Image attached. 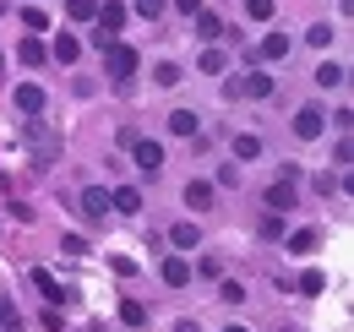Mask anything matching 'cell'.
<instances>
[{"instance_id":"26","label":"cell","mask_w":354,"mask_h":332,"mask_svg":"<svg viewBox=\"0 0 354 332\" xmlns=\"http://www.w3.org/2000/svg\"><path fill=\"white\" fill-rule=\"evenodd\" d=\"M120 322H126V327H142V322H147V311H142L136 299H120Z\"/></svg>"},{"instance_id":"39","label":"cell","mask_w":354,"mask_h":332,"mask_svg":"<svg viewBox=\"0 0 354 332\" xmlns=\"http://www.w3.org/2000/svg\"><path fill=\"white\" fill-rule=\"evenodd\" d=\"M0 71H6V55H0Z\"/></svg>"},{"instance_id":"1","label":"cell","mask_w":354,"mask_h":332,"mask_svg":"<svg viewBox=\"0 0 354 332\" xmlns=\"http://www.w3.org/2000/svg\"><path fill=\"white\" fill-rule=\"evenodd\" d=\"M104 60H109V77H115V82H131L136 66H142V60H136V49H131V44H120V39L104 49Z\"/></svg>"},{"instance_id":"38","label":"cell","mask_w":354,"mask_h":332,"mask_svg":"<svg viewBox=\"0 0 354 332\" xmlns=\"http://www.w3.org/2000/svg\"><path fill=\"white\" fill-rule=\"evenodd\" d=\"M223 332H251V327H240V322H234V327H223Z\"/></svg>"},{"instance_id":"8","label":"cell","mask_w":354,"mask_h":332,"mask_svg":"<svg viewBox=\"0 0 354 332\" xmlns=\"http://www.w3.org/2000/svg\"><path fill=\"white\" fill-rule=\"evenodd\" d=\"M267 208H272V212H289V208H295V174H283V180L267 185Z\"/></svg>"},{"instance_id":"17","label":"cell","mask_w":354,"mask_h":332,"mask_svg":"<svg viewBox=\"0 0 354 332\" xmlns=\"http://www.w3.org/2000/svg\"><path fill=\"white\" fill-rule=\"evenodd\" d=\"M316 246H322V234H316V229H295V234H289V250H295V256H310Z\"/></svg>"},{"instance_id":"25","label":"cell","mask_w":354,"mask_h":332,"mask_svg":"<svg viewBox=\"0 0 354 332\" xmlns=\"http://www.w3.org/2000/svg\"><path fill=\"white\" fill-rule=\"evenodd\" d=\"M272 11H278V0H245V17H251V22H267Z\"/></svg>"},{"instance_id":"32","label":"cell","mask_w":354,"mask_h":332,"mask_svg":"<svg viewBox=\"0 0 354 332\" xmlns=\"http://www.w3.org/2000/svg\"><path fill=\"white\" fill-rule=\"evenodd\" d=\"M60 250H66V256H88V240H82V234H66Z\"/></svg>"},{"instance_id":"22","label":"cell","mask_w":354,"mask_h":332,"mask_svg":"<svg viewBox=\"0 0 354 332\" xmlns=\"http://www.w3.org/2000/svg\"><path fill=\"white\" fill-rule=\"evenodd\" d=\"M327 289V273H322V267H306V273H300V294H322Z\"/></svg>"},{"instance_id":"3","label":"cell","mask_w":354,"mask_h":332,"mask_svg":"<svg viewBox=\"0 0 354 332\" xmlns=\"http://www.w3.org/2000/svg\"><path fill=\"white\" fill-rule=\"evenodd\" d=\"M131 164L142 169V174H153V180H158V169H164V147H158V142H142V136H136V142H131Z\"/></svg>"},{"instance_id":"14","label":"cell","mask_w":354,"mask_h":332,"mask_svg":"<svg viewBox=\"0 0 354 332\" xmlns=\"http://www.w3.org/2000/svg\"><path fill=\"white\" fill-rule=\"evenodd\" d=\"M257 55H262V60H289V39H283V33H267V39L257 44Z\"/></svg>"},{"instance_id":"2","label":"cell","mask_w":354,"mask_h":332,"mask_svg":"<svg viewBox=\"0 0 354 332\" xmlns=\"http://www.w3.org/2000/svg\"><path fill=\"white\" fill-rule=\"evenodd\" d=\"M267 93H272V77H267V71H245V77L229 82V98H267Z\"/></svg>"},{"instance_id":"10","label":"cell","mask_w":354,"mask_h":332,"mask_svg":"<svg viewBox=\"0 0 354 332\" xmlns=\"http://www.w3.org/2000/svg\"><path fill=\"white\" fill-rule=\"evenodd\" d=\"M158 273H164V284H169V289H185V284H191V261H185V256H169Z\"/></svg>"},{"instance_id":"31","label":"cell","mask_w":354,"mask_h":332,"mask_svg":"<svg viewBox=\"0 0 354 332\" xmlns=\"http://www.w3.org/2000/svg\"><path fill=\"white\" fill-rule=\"evenodd\" d=\"M136 17H147V22H158V17H164V0H136Z\"/></svg>"},{"instance_id":"24","label":"cell","mask_w":354,"mask_h":332,"mask_svg":"<svg viewBox=\"0 0 354 332\" xmlns=\"http://www.w3.org/2000/svg\"><path fill=\"white\" fill-rule=\"evenodd\" d=\"M196 33H202V39H223V22L213 11H196Z\"/></svg>"},{"instance_id":"13","label":"cell","mask_w":354,"mask_h":332,"mask_svg":"<svg viewBox=\"0 0 354 332\" xmlns=\"http://www.w3.org/2000/svg\"><path fill=\"white\" fill-rule=\"evenodd\" d=\"M104 212H109V191H104V185H88V191H82V218H104Z\"/></svg>"},{"instance_id":"28","label":"cell","mask_w":354,"mask_h":332,"mask_svg":"<svg viewBox=\"0 0 354 332\" xmlns=\"http://www.w3.org/2000/svg\"><path fill=\"white\" fill-rule=\"evenodd\" d=\"M22 28H28V33H44V28H49V17L39 11V6H28V11H22Z\"/></svg>"},{"instance_id":"21","label":"cell","mask_w":354,"mask_h":332,"mask_svg":"<svg viewBox=\"0 0 354 332\" xmlns=\"http://www.w3.org/2000/svg\"><path fill=\"white\" fill-rule=\"evenodd\" d=\"M153 82H158V87H180V82H185V71H180L175 60H164V66L153 71Z\"/></svg>"},{"instance_id":"20","label":"cell","mask_w":354,"mask_h":332,"mask_svg":"<svg viewBox=\"0 0 354 332\" xmlns=\"http://www.w3.org/2000/svg\"><path fill=\"white\" fill-rule=\"evenodd\" d=\"M169 240H175L180 250H196V240H202V234H196V223H175V229H169Z\"/></svg>"},{"instance_id":"34","label":"cell","mask_w":354,"mask_h":332,"mask_svg":"<svg viewBox=\"0 0 354 332\" xmlns=\"http://www.w3.org/2000/svg\"><path fill=\"white\" fill-rule=\"evenodd\" d=\"M202 71H207V77H213V71H223V55H218V49H207V55H202Z\"/></svg>"},{"instance_id":"36","label":"cell","mask_w":354,"mask_h":332,"mask_svg":"<svg viewBox=\"0 0 354 332\" xmlns=\"http://www.w3.org/2000/svg\"><path fill=\"white\" fill-rule=\"evenodd\" d=\"M175 11H180V17H196V11H202V0H175Z\"/></svg>"},{"instance_id":"11","label":"cell","mask_w":354,"mask_h":332,"mask_svg":"<svg viewBox=\"0 0 354 332\" xmlns=\"http://www.w3.org/2000/svg\"><path fill=\"white\" fill-rule=\"evenodd\" d=\"M229 147H234V164H251V158H262V136H251V131H245V136L234 131V142H229Z\"/></svg>"},{"instance_id":"15","label":"cell","mask_w":354,"mask_h":332,"mask_svg":"<svg viewBox=\"0 0 354 332\" xmlns=\"http://www.w3.org/2000/svg\"><path fill=\"white\" fill-rule=\"evenodd\" d=\"M169 131H175V136H196V131H202L196 109H175V115H169Z\"/></svg>"},{"instance_id":"23","label":"cell","mask_w":354,"mask_h":332,"mask_svg":"<svg viewBox=\"0 0 354 332\" xmlns=\"http://www.w3.org/2000/svg\"><path fill=\"white\" fill-rule=\"evenodd\" d=\"M0 327H6V332L22 327V311H17V299H6V294H0Z\"/></svg>"},{"instance_id":"7","label":"cell","mask_w":354,"mask_h":332,"mask_svg":"<svg viewBox=\"0 0 354 332\" xmlns=\"http://www.w3.org/2000/svg\"><path fill=\"white\" fill-rule=\"evenodd\" d=\"M11 104H17V115H39V109H44V87H39V82H22L17 93H11Z\"/></svg>"},{"instance_id":"29","label":"cell","mask_w":354,"mask_h":332,"mask_svg":"<svg viewBox=\"0 0 354 332\" xmlns=\"http://www.w3.org/2000/svg\"><path fill=\"white\" fill-rule=\"evenodd\" d=\"M66 11H71L77 22H93V11H98V0H66Z\"/></svg>"},{"instance_id":"6","label":"cell","mask_w":354,"mask_h":332,"mask_svg":"<svg viewBox=\"0 0 354 332\" xmlns=\"http://www.w3.org/2000/svg\"><path fill=\"white\" fill-rule=\"evenodd\" d=\"M28 278H33V289L44 294L49 305H66V299H71V289H66V284H55V278H49L44 267H33V273H28Z\"/></svg>"},{"instance_id":"33","label":"cell","mask_w":354,"mask_h":332,"mask_svg":"<svg viewBox=\"0 0 354 332\" xmlns=\"http://www.w3.org/2000/svg\"><path fill=\"white\" fill-rule=\"evenodd\" d=\"M338 191H344V185H338L333 174H316V196H338Z\"/></svg>"},{"instance_id":"37","label":"cell","mask_w":354,"mask_h":332,"mask_svg":"<svg viewBox=\"0 0 354 332\" xmlns=\"http://www.w3.org/2000/svg\"><path fill=\"white\" fill-rule=\"evenodd\" d=\"M175 332H202V327H196V322H175Z\"/></svg>"},{"instance_id":"19","label":"cell","mask_w":354,"mask_h":332,"mask_svg":"<svg viewBox=\"0 0 354 332\" xmlns=\"http://www.w3.org/2000/svg\"><path fill=\"white\" fill-rule=\"evenodd\" d=\"M77 55H82V44L71 39V33H60V39H55V60H60V66H71Z\"/></svg>"},{"instance_id":"4","label":"cell","mask_w":354,"mask_h":332,"mask_svg":"<svg viewBox=\"0 0 354 332\" xmlns=\"http://www.w3.org/2000/svg\"><path fill=\"white\" fill-rule=\"evenodd\" d=\"M322 131H327V115H322L316 104H306V109H295V136H300V142H316Z\"/></svg>"},{"instance_id":"35","label":"cell","mask_w":354,"mask_h":332,"mask_svg":"<svg viewBox=\"0 0 354 332\" xmlns=\"http://www.w3.org/2000/svg\"><path fill=\"white\" fill-rule=\"evenodd\" d=\"M213 185H240V169H234V164H223V169H218V180H213Z\"/></svg>"},{"instance_id":"18","label":"cell","mask_w":354,"mask_h":332,"mask_svg":"<svg viewBox=\"0 0 354 332\" xmlns=\"http://www.w3.org/2000/svg\"><path fill=\"white\" fill-rule=\"evenodd\" d=\"M17 55H22V66H44V60H49V49H44L39 39H33V33L22 39V49H17Z\"/></svg>"},{"instance_id":"16","label":"cell","mask_w":354,"mask_h":332,"mask_svg":"<svg viewBox=\"0 0 354 332\" xmlns=\"http://www.w3.org/2000/svg\"><path fill=\"white\" fill-rule=\"evenodd\" d=\"M310 82H316V87H344V66H333V60H322V66L310 71Z\"/></svg>"},{"instance_id":"27","label":"cell","mask_w":354,"mask_h":332,"mask_svg":"<svg viewBox=\"0 0 354 332\" xmlns=\"http://www.w3.org/2000/svg\"><path fill=\"white\" fill-rule=\"evenodd\" d=\"M218 299H223V305H240V299H245V284H234V278H223V284H218Z\"/></svg>"},{"instance_id":"9","label":"cell","mask_w":354,"mask_h":332,"mask_svg":"<svg viewBox=\"0 0 354 332\" xmlns=\"http://www.w3.org/2000/svg\"><path fill=\"white\" fill-rule=\"evenodd\" d=\"M109 208L131 218V212H142V191H136V185H115V191H109Z\"/></svg>"},{"instance_id":"30","label":"cell","mask_w":354,"mask_h":332,"mask_svg":"<svg viewBox=\"0 0 354 332\" xmlns=\"http://www.w3.org/2000/svg\"><path fill=\"white\" fill-rule=\"evenodd\" d=\"M306 44H316V49H327V44H333V28H327V22H316V28H306Z\"/></svg>"},{"instance_id":"5","label":"cell","mask_w":354,"mask_h":332,"mask_svg":"<svg viewBox=\"0 0 354 332\" xmlns=\"http://www.w3.org/2000/svg\"><path fill=\"white\" fill-rule=\"evenodd\" d=\"M126 17H131V11H126V6H120V0H104V6H98V11H93V22H98V28H104V33H120V28H126Z\"/></svg>"},{"instance_id":"12","label":"cell","mask_w":354,"mask_h":332,"mask_svg":"<svg viewBox=\"0 0 354 332\" xmlns=\"http://www.w3.org/2000/svg\"><path fill=\"white\" fill-rule=\"evenodd\" d=\"M213 191H218V185H213V180H191V185H185V208H213Z\"/></svg>"}]
</instances>
